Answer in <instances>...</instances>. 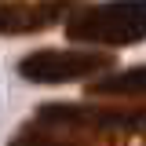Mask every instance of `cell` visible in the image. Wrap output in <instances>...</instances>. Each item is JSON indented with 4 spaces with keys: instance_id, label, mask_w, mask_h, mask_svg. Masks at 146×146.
Masks as SVG:
<instances>
[{
    "instance_id": "1",
    "label": "cell",
    "mask_w": 146,
    "mask_h": 146,
    "mask_svg": "<svg viewBox=\"0 0 146 146\" xmlns=\"http://www.w3.org/2000/svg\"><path fill=\"white\" fill-rule=\"evenodd\" d=\"M33 124L95 146L113 139H146V102H48L36 110Z\"/></svg>"
},
{
    "instance_id": "2",
    "label": "cell",
    "mask_w": 146,
    "mask_h": 146,
    "mask_svg": "<svg viewBox=\"0 0 146 146\" xmlns=\"http://www.w3.org/2000/svg\"><path fill=\"white\" fill-rule=\"evenodd\" d=\"M70 44L110 51V48H135L146 40V0H95L77 4L66 18Z\"/></svg>"
},
{
    "instance_id": "3",
    "label": "cell",
    "mask_w": 146,
    "mask_h": 146,
    "mask_svg": "<svg viewBox=\"0 0 146 146\" xmlns=\"http://www.w3.org/2000/svg\"><path fill=\"white\" fill-rule=\"evenodd\" d=\"M113 73V55L91 48H40L18 62V77L33 84H70V80H99Z\"/></svg>"
},
{
    "instance_id": "4",
    "label": "cell",
    "mask_w": 146,
    "mask_h": 146,
    "mask_svg": "<svg viewBox=\"0 0 146 146\" xmlns=\"http://www.w3.org/2000/svg\"><path fill=\"white\" fill-rule=\"evenodd\" d=\"M77 11V0H22L0 4V36H26L40 33L55 22H66Z\"/></svg>"
},
{
    "instance_id": "5",
    "label": "cell",
    "mask_w": 146,
    "mask_h": 146,
    "mask_svg": "<svg viewBox=\"0 0 146 146\" xmlns=\"http://www.w3.org/2000/svg\"><path fill=\"white\" fill-rule=\"evenodd\" d=\"M88 95L106 99V102H146V66H128V70L106 73L88 84Z\"/></svg>"
},
{
    "instance_id": "6",
    "label": "cell",
    "mask_w": 146,
    "mask_h": 146,
    "mask_svg": "<svg viewBox=\"0 0 146 146\" xmlns=\"http://www.w3.org/2000/svg\"><path fill=\"white\" fill-rule=\"evenodd\" d=\"M7 146H95V143H84V139H73V135H62V131H48V128L26 124Z\"/></svg>"
}]
</instances>
